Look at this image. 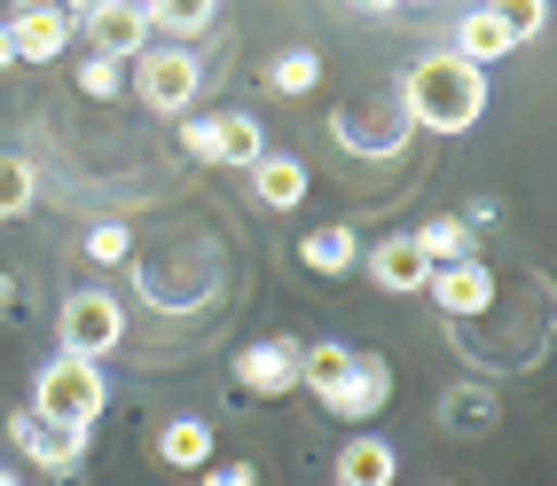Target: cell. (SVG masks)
I'll return each instance as SVG.
<instances>
[{
	"instance_id": "cell-23",
	"label": "cell",
	"mask_w": 557,
	"mask_h": 486,
	"mask_svg": "<svg viewBox=\"0 0 557 486\" xmlns=\"http://www.w3.org/2000/svg\"><path fill=\"white\" fill-rule=\"evenodd\" d=\"M440 424L448 432H487L495 424V392L487 385H456L448 400H440Z\"/></svg>"
},
{
	"instance_id": "cell-16",
	"label": "cell",
	"mask_w": 557,
	"mask_h": 486,
	"mask_svg": "<svg viewBox=\"0 0 557 486\" xmlns=\"http://www.w3.org/2000/svg\"><path fill=\"white\" fill-rule=\"evenodd\" d=\"M158 463H173V471H205V463H212V424H205V416H173V424H158Z\"/></svg>"
},
{
	"instance_id": "cell-29",
	"label": "cell",
	"mask_w": 557,
	"mask_h": 486,
	"mask_svg": "<svg viewBox=\"0 0 557 486\" xmlns=\"http://www.w3.org/2000/svg\"><path fill=\"white\" fill-rule=\"evenodd\" d=\"M181 149H189L197 165H220V158H212V119H189V126H181Z\"/></svg>"
},
{
	"instance_id": "cell-21",
	"label": "cell",
	"mask_w": 557,
	"mask_h": 486,
	"mask_svg": "<svg viewBox=\"0 0 557 486\" xmlns=\"http://www.w3.org/2000/svg\"><path fill=\"white\" fill-rule=\"evenodd\" d=\"M150 9V32H173V40H189V32H205L220 16V0H141Z\"/></svg>"
},
{
	"instance_id": "cell-13",
	"label": "cell",
	"mask_w": 557,
	"mask_h": 486,
	"mask_svg": "<svg viewBox=\"0 0 557 486\" xmlns=\"http://www.w3.org/2000/svg\"><path fill=\"white\" fill-rule=\"evenodd\" d=\"M244 173H251V197L268 204V212H290V204L307 197V165H299V158H283V149H268V158L244 165Z\"/></svg>"
},
{
	"instance_id": "cell-15",
	"label": "cell",
	"mask_w": 557,
	"mask_h": 486,
	"mask_svg": "<svg viewBox=\"0 0 557 486\" xmlns=\"http://www.w3.org/2000/svg\"><path fill=\"white\" fill-rule=\"evenodd\" d=\"M393 478H400V456H393L385 439L361 432V439L338 447V486H393Z\"/></svg>"
},
{
	"instance_id": "cell-5",
	"label": "cell",
	"mask_w": 557,
	"mask_h": 486,
	"mask_svg": "<svg viewBox=\"0 0 557 486\" xmlns=\"http://www.w3.org/2000/svg\"><path fill=\"white\" fill-rule=\"evenodd\" d=\"M197 87H205V63L189 55V48H141L134 55V95H141V110H189L197 102Z\"/></svg>"
},
{
	"instance_id": "cell-26",
	"label": "cell",
	"mask_w": 557,
	"mask_h": 486,
	"mask_svg": "<svg viewBox=\"0 0 557 486\" xmlns=\"http://www.w3.org/2000/svg\"><path fill=\"white\" fill-rule=\"evenodd\" d=\"M87 259H95V267L134 259V228H126V220H95V228H87Z\"/></svg>"
},
{
	"instance_id": "cell-14",
	"label": "cell",
	"mask_w": 557,
	"mask_h": 486,
	"mask_svg": "<svg viewBox=\"0 0 557 486\" xmlns=\"http://www.w3.org/2000/svg\"><path fill=\"white\" fill-rule=\"evenodd\" d=\"M212 158H220V165H236V173L268 158V134H259L251 110H220V119H212Z\"/></svg>"
},
{
	"instance_id": "cell-31",
	"label": "cell",
	"mask_w": 557,
	"mask_h": 486,
	"mask_svg": "<svg viewBox=\"0 0 557 486\" xmlns=\"http://www.w3.org/2000/svg\"><path fill=\"white\" fill-rule=\"evenodd\" d=\"M55 9H63L71 24H79V16H95V9H102V0H55Z\"/></svg>"
},
{
	"instance_id": "cell-7",
	"label": "cell",
	"mask_w": 557,
	"mask_h": 486,
	"mask_svg": "<svg viewBox=\"0 0 557 486\" xmlns=\"http://www.w3.org/2000/svg\"><path fill=\"white\" fill-rule=\"evenodd\" d=\"M236 392L251 400H283V392H299V338H259L236 353Z\"/></svg>"
},
{
	"instance_id": "cell-2",
	"label": "cell",
	"mask_w": 557,
	"mask_h": 486,
	"mask_svg": "<svg viewBox=\"0 0 557 486\" xmlns=\"http://www.w3.org/2000/svg\"><path fill=\"white\" fill-rule=\"evenodd\" d=\"M102 408H110V377H102L95 361H71V353L40 361V377H32V416L87 432V424L102 416Z\"/></svg>"
},
{
	"instance_id": "cell-18",
	"label": "cell",
	"mask_w": 557,
	"mask_h": 486,
	"mask_svg": "<svg viewBox=\"0 0 557 486\" xmlns=\"http://www.w3.org/2000/svg\"><path fill=\"white\" fill-rule=\"evenodd\" d=\"M448 55H463L471 71H487V63H503V55H510V32H503L487 9H471V16L456 24V48H448Z\"/></svg>"
},
{
	"instance_id": "cell-19",
	"label": "cell",
	"mask_w": 557,
	"mask_h": 486,
	"mask_svg": "<svg viewBox=\"0 0 557 486\" xmlns=\"http://www.w3.org/2000/svg\"><path fill=\"white\" fill-rule=\"evenodd\" d=\"M299 267H314V275L361 267V236H354V228H314V236H299Z\"/></svg>"
},
{
	"instance_id": "cell-17",
	"label": "cell",
	"mask_w": 557,
	"mask_h": 486,
	"mask_svg": "<svg viewBox=\"0 0 557 486\" xmlns=\"http://www.w3.org/2000/svg\"><path fill=\"white\" fill-rule=\"evenodd\" d=\"M346 369H354V346H338V338H314V346H299V385L314 392V400H330L346 385Z\"/></svg>"
},
{
	"instance_id": "cell-28",
	"label": "cell",
	"mask_w": 557,
	"mask_h": 486,
	"mask_svg": "<svg viewBox=\"0 0 557 486\" xmlns=\"http://www.w3.org/2000/svg\"><path fill=\"white\" fill-rule=\"evenodd\" d=\"M197 486H259V471H251V463H205Z\"/></svg>"
},
{
	"instance_id": "cell-27",
	"label": "cell",
	"mask_w": 557,
	"mask_h": 486,
	"mask_svg": "<svg viewBox=\"0 0 557 486\" xmlns=\"http://www.w3.org/2000/svg\"><path fill=\"white\" fill-rule=\"evenodd\" d=\"M79 95H87V102H119V95H126V63L87 55V63H79Z\"/></svg>"
},
{
	"instance_id": "cell-3",
	"label": "cell",
	"mask_w": 557,
	"mask_h": 486,
	"mask_svg": "<svg viewBox=\"0 0 557 486\" xmlns=\"http://www.w3.org/2000/svg\"><path fill=\"white\" fill-rule=\"evenodd\" d=\"M55 338H63L71 361H95V369H102L110 353L126 346V307H119L110 290H71L63 314H55Z\"/></svg>"
},
{
	"instance_id": "cell-1",
	"label": "cell",
	"mask_w": 557,
	"mask_h": 486,
	"mask_svg": "<svg viewBox=\"0 0 557 486\" xmlns=\"http://www.w3.org/2000/svg\"><path fill=\"white\" fill-rule=\"evenodd\" d=\"M400 119L417 134H471L479 119H487V71H471L463 55H417L400 71Z\"/></svg>"
},
{
	"instance_id": "cell-12",
	"label": "cell",
	"mask_w": 557,
	"mask_h": 486,
	"mask_svg": "<svg viewBox=\"0 0 557 486\" xmlns=\"http://www.w3.org/2000/svg\"><path fill=\"white\" fill-rule=\"evenodd\" d=\"M71 24L63 9H24V16H9V40H16V63H55L63 48H71Z\"/></svg>"
},
{
	"instance_id": "cell-24",
	"label": "cell",
	"mask_w": 557,
	"mask_h": 486,
	"mask_svg": "<svg viewBox=\"0 0 557 486\" xmlns=\"http://www.w3.org/2000/svg\"><path fill=\"white\" fill-rule=\"evenodd\" d=\"M268 87H275V95H314V87H322V55H314V48H283V55L268 63Z\"/></svg>"
},
{
	"instance_id": "cell-11",
	"label": "cell",
	"mask_w": 557,
	"mask_h": 486,
	"mask_svg": "<svg viewBox=\"0 0 557 486\" xmlns=\"http://www.w3.org/2000/svg\"><path fill=\"white\" fill-rule=\"evenodd\" d=\"M361 267H369V283L393 290V298H417V290H424V275H432V267H424V251L408 244V236H377Z\"/></svg>"
},
{
	"instance_id": "cell-8",
	"label": "cell",
	"mask_w": 557,
	"mask_h": 486,
	"mask_svg": "<svg viewBox=\"0 0 557 486\" xmlns=\"http://www.w3.org/2000/svg\"><path fill=\"white\" fill-rule=\"evenodd\" d=\"M424 298H432V307L440 314H487L495 307V267H487V259H456V267H432L424 275Z\"/></svg>"
},
{
	"instance_id": "cell-25",
	"label": "cell",
	"mask_w": 557,
	"mask_h": 486,
	"mask_svg": "<svg viewBox=\"0 0 557 486\" xmlns=\"http://www.w3.org/2000/svg\"><path fill=\"white\" fill-rule=\"evenodd\" d=\"M487 16L510 32V48H518V40H534V32L549 24V0H487Z\"/></svg>"
},
{
	"instance_id": "cell-34",
	"label": "cell",
	"mask_w": 557,
	"mask_h": 486,
	"mask_svg": "<svg viewBox=\"0 0 557 486\" xmlns=\"http://www.w3.org/2000/svg\"><path fill=\"white\" fill-rule=\"evenodd\" d=\"M24 9H55V0H16V16H24Z\"/></svg>"
},
{
	"instance_id": "cell-32",
	"label": "cell",
	"mask_w": 557,
	"mask_h": 486,
	"mask_svg": "<svg viewBox=\"0 0 557 486\" xmlns=\"http://www.w3.org/2000/svg\"><path fill=\"white\" fill-rule=\"evenodd\" d=\"M0 314H16V275H0Z\"/></svg>"
},
{
	"instance_id": "cell-33",
	"label": "cell",
	"mask_w": 557,
	"mask_h": 486,
	"mask_svg": "<svg viewBox=\"0 0 557 486\" xmlns=\"http://www.w3.org/2000/svg\"><path fill=\"white\" fill-rule=\"evenodd\" d=\"M0 71H16V40H9V24H0Z\"/></svg>"
},
{
	"instance_id": "cell-6",
	"label": "cell",
	"mask_w": 557,
	"mask_h": 486,
	"mask_svg": "<svg viewBox=\"0 0 557 486\" xmlns=\"http://www.w3.org/2000/svg\"><path fill=\"white\" fill-rule=\"evenodd\" d=\"M9 439H16V456L32 471H48V478H71L87 463V432H71V424H48V416H32V408H16L9 416Z\"/></svg>"
},
{
	"instance_id": "cell-30",
	"label": "cell",
	"mask_w": 557,
	"mask_h": 486,
	"mask_svg": "<svg viewBox=\"0 0 557 486\" xmlns=\"http://www.w3.org/2000/svg\"><path fill=\"white\" fill-rule=\"evenodd\" d=\"M346 9H361V16H393V9H408V0H346Z\"/></svg>"
},
{
	"instance_id": "cell-9",
	"label": "cell",
	"mask_w": 557,
	"mask_h": 486,
	"mask_svg": "<svg viewBox=\"0 0 557 486\" xmlns=\"http://www.w3.org/2000/svg\"><path fill=\"white\" fill-rule=\"evenodd\" d=\"M79 32L95 40V55L126 63V55H141V48H150V9H141V0H102L95 16H79Z\"/></svg>"
},
{
	"instance_id": "cell-22",
	"label": "cell",
	"mask_w": 557,
	"mask_h": 486,
	"mask_svg": "<svg viewBox=\"0 0 557 486\" xmlns=\"http://www.w3.org/2000/svg\"><path fill=\"white\" fill-rule=\"evenodd\" d=\"M32 204H40V173H32V158H0V220H24Z\"/></svg>"
},
{
	"instance_id": "cell-4",
	"label": "cell",
	"mask_w": 557,
	"mask_h": 486,
	"mask_svg": "<svg viewBox=\"0 0 557 486\" xmlns=\"http://www.w3.org/2000/svg\"><path fill=\"white\" fill-rule=\"evenodd\" d=\"M330 134H338L346 158H369V165H393L417 141V126L400 119V102H346V110H330Z\"/></svg>"
},
{
	"instance_id": "cell-10",
	"label": "cell",
	"mask_w": 557,
	"mask_h": 486,
	"mask_svg": "<svg viewBox=\"0 0 557 486\" xmlns=\"http://www.w3.org/2000/svg\"><path fill=\"white\" fill-rule=\"evenodd\" d=\"M385 400H393V361H377V353H354L346 385L330 392L322 408H330V416H346V424H369V416H377Z\"/></svg>"
},
{
	"instance_id": "cell-20",
	"label": "cell",
	"mask_w": 557,
	"mask_h": 486,
	"mask_svg": "<svg viewBox=\"0 0 557 486\" xmlns=\"http://www.w3.org/2000/svg\"><path fill=\"white\" fill-rule=\"evenodd\" d=\"M408 244L424 251V267H456V259H471V228H463V220H424V228H408Z\"/></svg>"
},
{
	"instance_id": "cell-35",
	"label": "cell",
	"mask_w": 557,
	"mask_h": 486,
	"mask_svg": "<svg viewBox=\"0 0 557 486\" xmlns=\"http://www.w3.org/2000/svg\"><path fill=\"white\" fill-rule=\"evenodd\" d=\"M0 486H24V478H16V471H9V463H0Z\"/></svg>"
}]
</instances>
